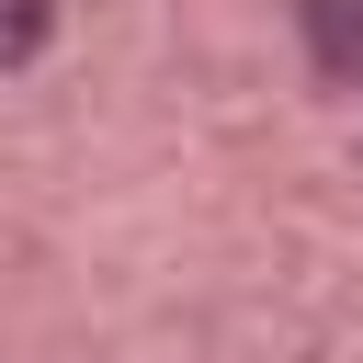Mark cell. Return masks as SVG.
<instances>
[{
    "label": "cell",
    "mask_w": 363,
    "mask_h": 363,
    "mask_svg": "<svg viewBox=\"0 0 363 363\" xmlns=\"http://www.w3.org/2000/svg\"><path fill=\"white\" fill-rule=\"evenodd\" d=\"M45 23H57V0H0V68H23L45 45Z\"/></svg>",
    "instance_id": "7a4b0ae2"
},
{
    "label": "cell",
    "mask_w": 363,
    "mask_h": 363,
    "mask_svg": "<svg viewBox=\"0 0 363 363\" xmlns=\"http://www.w3.org/2000/svg\"><path fill=\"white\" fill-rule=\"evenodd\" d=\"M306 45H318L340 79H363V0H306Z\"/></svg>",
    "instance_id": "6da1fadb"
}]
</instances>
